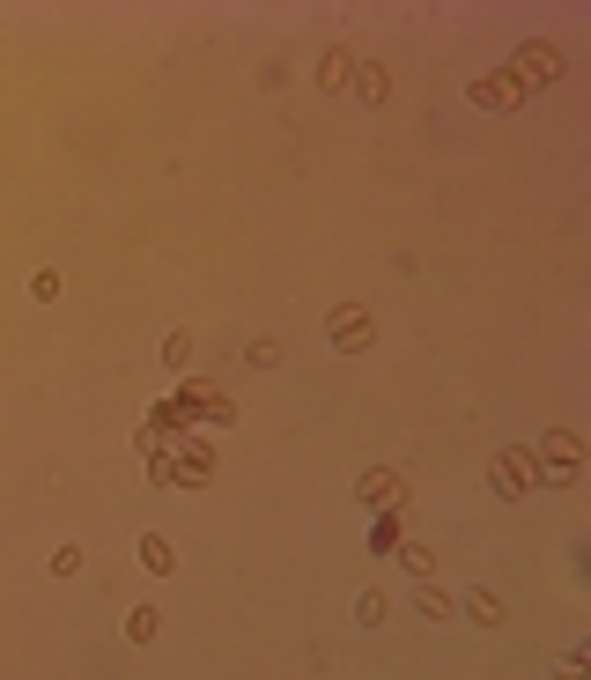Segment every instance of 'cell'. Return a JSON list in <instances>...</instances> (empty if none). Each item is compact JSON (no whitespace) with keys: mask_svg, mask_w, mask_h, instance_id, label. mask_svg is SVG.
<instances>
[{"mask_svg":"<svg viewBox=\"0 0 591 680\" xmlns=\"http://www.w3.org/2000/svg\"><path fill=\"white\" fill-rule=\"evenodd\" d=\"M577 466H584V451H577V437H569V429H555V437H547V459H540V481H577Z\"/></svg>","mask_w":591,"mask_h":680,"instance_id":"4","label":"cell"},{"mask_svg":"<svg viewBox=\"0 0 591 680\" xmlns=\"http://www.w3.org/2000/svg\"><path fill=\"white\" fill-rule=\"evenodd\" d=\"M518 67L532 74V82H547V74H562V60H555V52H547V45H540V52H525ZM525 74H518V82H525Z\"/></svg>","mask_w":591,"mask_h":680,"instance_id":"11","label":"cell"},{"mask_svg":"<svg viewBox=\"0 0 591 680\" xmlns=\"http://www.w3.org/2000/svg\"><path fill=\"white\" fill-rule=\"evenodd\" d=\"M355 621H370V629H377V621H385V592H362L355 599Z\"/></svg>","mask_w":591,"mask_h":680,"instance_id":"16","label":"cell"},{"mask_svg":"<svg viewBox=\"0 0 591 680\" xmlns=\"http://www.w3.org/2000/svg\"><path fill=\"white\" fill-rule=\"evenodd\" d=\"M163 363H170V370L193 363V333H170V340H163Z\"/></svg>","mask_w":591,"mask_h":680,"instance_id":"13","label":"cell"},{"mask_svg":"<svg viewBox=\"0 0 591 680\" xmlns=\"http://www.w3.org/2000/svg\"><path fill=\"white\" fill-rule=\"evenodd\" d=\"M466 97L481 104V111H518V104H525V82H518V74H481Z\"/></svg>","mask_w":591,"mask_h":680,"instance_id":"3","label":"cell"},{"mask_svg":"<svg viewBox=\"0 0 591 680\" xmlns=\"http://www.w3.org/2000/svg\"><path fill=\"white\" fill-rule=\"evenodd\" d=\"M540 481V451L532 444H510V451H495V488H503L510 503H525V488Z\"/></svg>","mask_w":591,"mask_h":680,"instance_id":"1","label":"cell"},{"mask_svg":"<svg viewBox=\"0 0 591 680\" xmlns=\"http://www.w3.org/2000/svg\"><path fill=\"white\" fill-rule=\"evenodd\" d=\"M156 621H163L156 607H133L126 614V636H133V644H156Z\"/></svg>","mask_w":591,"mask_h":680,"instance_id":"10","label":"cell"},{"mask_svg":"<svg viewBox=\"0 0 591 680\" xmlns=\"http://www.w3.org/2000/svg\"><path fill=\"white\" fill-rule=\"evenodd\" d=\"M141 570H148V577H178V555H170L163 533H141Z\"/></svg>","mask_w":591,"mask_h":680,"instance_id":"6","label":"cell"},{"mask_svg":"<svg viewBox=\"0 0 591 680\" xmlns=\"http://www.w3.org/2000/svg\"><path fill=\"white\" fill-rule=\"evenodd\" d=\"M422 614H436V621H451V614H459V599H451V592H436V584H422Z\"/></svg>","mask_w":591,"mask_h":680,"instance_id":"12","label":"cell"},{"mask_svg":"<svg viewBox=\"0 0 591 680\" xmlns=\"http://www.w3.org/2000/svg\"><path fill=\"white\" fill-rule=\"evenodd\" d=\"M326 326H333V348H340V355L370 348V333H377V326H370V311H362V304H340V311L326 318Z\"/></svg>","mask_w":591,"mask_h":680,"instance_id":"5","label":"cell"},{"mask_svg":"<svg viewBox=\"0 0 591 680\" xmlns=\"http://www.w3.org/2000/svg\"><path fill=\"white\" fill-rule=\"evenodd\" d=\"M466 614L481 621V629H495V621H503V599L495 592H466Z\"/></svg>","mask_w":591,"mask_h":680,"instance_id":"9","label":"cell"},{"mask_svg":"<svg viewBox=\"0 0 591 680\" xmlns=\"http://www.w3.org/2000/svg\"><path fill=\"white\" fill-rule=\"evenodd\" d=\"M399 570H407L414 584H429V577H436V555H429L422 540H399Z\"/></svg>","mask_w":591,"mask_h":680,"instance_id":"8","label":"cell"},{"mask_svg":"<svg viewBox=\"0 0 591 680\" xmlns=\"http://www.w3.org/2000/svg\"><path fill=\"white\" fill-rule=\"evenodd\" d=\"M74 570H82V547L60 540V547H52V577H74Z\"/></svg>","mask_w":591,"mask_h":680,"instance_id":"14","label":"cell"},{"mask_svg":"<svg viewBox=\"0 0 591 680\" xmlns=\"http://www.w3.org/2000/svg\"><path fill=\"white\" fill-rule=\"evenodd\" d=\"M362 496H370L377 510H399V496H407V481H399V474H362Z\"/></svg>","mask_w":591,"mask_h":680,"instance_id":"7","label":"cell"},{"mask_svg":"<svg viewBox=\"0 0 591 680\" xmlns=\"http://www.w3.org/2000/svg\"><path fill=\"white\" fill-rule=\"evenodd\" d=\"M30 296H37V304H52V296H60V274H52V267L30 274Z\"/></svg>","mask_w":591,"mask_h":680,"instance_id":"17","label":"cell"},{"mask_svg":"<svg viewBox=\"0 0 591 680\" xmlns=\"http://www.w3.org/2000/svg\"><path fill=\"white\" fill-rule=\"evenodd\" d=\"M207 474H215V451L200 437H185V451H170V459L156 451V481H207Z\"/></svg>","mask_w":591,"mask_h":680,"instance_id":"2","label":"cell"},{"mask_svg":"<svg viewBox=\"0 0 591 680\" xmlns=\"http://www.w3.org/2000/svg\"><path fill=\"white\" fill-rule=\"evenodd\" d=\"M392 89H385V67H362V104H385Z\"/></svg>","mask_w":591,"mask_h":680,"instance_id":"15","label":"cell"}]
</instances>
